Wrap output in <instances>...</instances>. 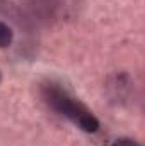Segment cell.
I'll list each match as a JSON object with an SVG mask.
<instances>
[{"mask_svg": "<svg viewBox=\"0 0 145 146\" xmlns=\"http://www.w3.org/2000/svg\"><path fill=\"white\" fill-rule=\"evenodd\" d=\"M39 94H41V99L44 100V104L53 112L68 119L80 131L96 133L99 129V121L92 114V110L87 109L79 99H75L62 83L46 80L41 85Z\"/></svg>", "mask_w": 145, "mask_h": 146, "instance_id": "1", "label": "cell"}, {"mask_svg": "<svg viewBox=\"0 0 145 146\" xmlns=\"http://www.w3.org/2000/svg\"><path fill=\"white\" fill-rule=\"evenodd\" d=\"M14 41V33L10 29V26H7L5 22H0V49H5L12 44Z\"/></svg>", "mask_w": 145, "mask_h": 146, "instance_id": "2", "label": "cell"}, {"mask_svg": "<svg viewBox=\"0 0 145 146\" xmlns=\"http://www.w3.org/2000/svg\"><path fill=\"white\" fill-rule=\"evenodd\" d=\"M111 146H140V145L135 139H132V138H118V139L113 141Z\"/></svg>", "mask_w": 145, "mask_h": 146, "instance_id": "3", "label": "cell"}, {"mask_svg": "<svg viewBox=\"0 0 145 146\" xmlns=\"http://www.w3.org/2000/svg\"><path fill=\"white\" fill-rule=\"evenodd\" d=\"M0 78H2V73H0Z\"/></svg>", "mask_w": 145, "mask_h": 146, "instance_id": "4", "label": "cell"}]
</instances>
